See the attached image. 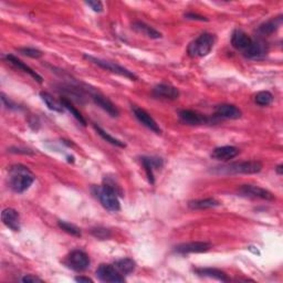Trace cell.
Masks as SVG:
<instances>
[{"label": "cell", "mask_w": 283, "mask_h": 283, "mask_svg": "<svg viewBox=\"0 0 283 283\" xmlns=\"http://www.w3.org/2000/svg\"><path fill=\"white\" fill-rule=\"evenodd\" d=\"M35 175L23 165H14L9 169V186L14 192L21 194L34 184Z\"/></svg>", "instance_id": "1"}, {"label": "cell", "mask_w": 283, "mask_h": 283, "mask_svg": "<svg viewBox=\"0 0 283 283\" xmlns=\"http://www.w3.org/2000/svg\"><path fill=\"white\" fill-rule=\"evenodd\" d=\"M93 193L106 210L116 212L121 209V204L117 197L118 191L113 185L105 184L99 187L97 186L93 188Z\"/></svg>", "instance_id": "2"}, {"label": "cell", "mask_w": 283, "mask_h": 283, "mask_svg": "<svg viewBox=\"0 0 283 283\" xmlns=\"http://www.w3.org/2000/svg\"><path fill=\"white\" fill-rule=\"evenodd\" d=\"M262 164L258 161H247L240 163H232V164L217 167L213 169V173L222 175H234V174H257L261 172Z\"/></svg>", "instance_id": "3"}, {"label": "cell", "mask_w": 283, "mask_h": 283, "mask_svg": "<svg viewBox=\"0 0 283 283\" xmlns=\"http://www.w3.org/2000/svg\"><path fill=\"white\" fill-rule=\"evenodd\" d=\"M216 42V37L209 33L201 34L196 38L190 46H188V53L194 58H201L210 53Z\"/></svg>", "instance_id": "4"}, {"label": "cell", "mask_w": 283, "mask_h": 283, "mask_svg": "<svg viewBox=\"0 0 283 283\" xmlns=\"http://www.w3.org/2000/svg\"><path fill=\"white\" fill-rule=\"evenodd\" d=\"M84 58H85L86 60H89L90 62H92V64L97 65V66H99L100 68L104 69V70H106V71H110V72H112V73L118 74V75H121V77L128 78V79H130V80H133V81L137 80V75H135L132 71L128 70L127 68H124V67H122V66H118V65L114 64V62L105 61V60L96 58V56H92V55H89V54H84Z\"/></svg>", "instance_id": "5"}, {"label": "cell", "mask_w": 283, "mask_h": 283, "mask_svg": "<svg viewBox=\"0 0 283 283\" xmlns=\"http://www.w3.org/2000/svg\"><path fill=\"white\" fill-rule=\"evenodd\" d=\"M67 265L77 272H83L90 267V258L81 250H73L69 255Z\"/></svg>", "instance_id": "6"}, {"label": "cell", "mask_w": 283, "mask_h": 283, "mask_svg": "<svg viewBox=\"0 0 283 283\" xmlns=\"http://www.w3.org/2000/svg\"><path fill=\"white\" fill-rule=\"evenodd\" d=\"M238 194L242 197L255 198V199H263V200H273L275 199L274 195L269 191L261 188L259 186L254 185H243L238 190Z\"/></svg>", "instance_id": "7"}, {"label": "cell", "mask_w": 283, "mask_h": 283, "mask_svg": "<svg viewBox=\"0 0 283 283\" xmlns=\"http://www.w3.org/2000/svg\"><path fill=\"white\" fill-rule=\"evenodd\" d=\"M97 276L102 282H124L125 278L114 265H101L97 270Z\"/></svg>", "instance_id": "8"}, {"label": "cell", "mask_w": 283, "mask_h": 283, "mask_svg": "<svg viewBox=\"0 0 283 283\" xmlns=\"http://www.w3.org/2000/svg\"><path fill=\"white\" fill-rule=\"evenodd\" d=\"M242 53L248 59H253V60L262 59L265 58L268 53V45L261 39H256V40L253 39L251 45L244 50Z\"/></svg>", "instance_id": "9"}, {"label": "cell", "mask_w": 283, "mask_h": 283, "mask_svg": "<svg viewBox=\"0 0 283 283\" xmlns=\"http://www.w3.org/2000/svg\"><path fill=\"white\" fill-rule=\"evenodd\" d=\"M211 248V243L204 241H195V242H186L178 244L175 247V253L187 255V254H203L207 253Z\"/></svg>", "instance_id": "10"}, {"label": "cell", "mask_w": 283, "mask_h": 283, "mask_svg": "<svg viewBox=\"0 0 283 283\" xmlns=\"http://www.w3.org/2000/svg\"><path fill=\"white\" fill-rule=\"evenodd\" d=\"M132 110H133L135 117L138 119V121H140V123H142L144 125V127L147 128L150 131H153L154 133H156V134L162 133V130L160 128V125L157 124L155 119L152 116H150L145 110H143L141 108H137V106H133Z\"/></svg>", "instance_id": "11"}, {"label": "cell", "mask_w": 283, "mask_h": 283, "mask_svg": "<svg viewBox=\"0 0 283 283\" xmlns=\"http://www.w3.org/2000/svg\"><path fill=\"white\" fill-rule=\"evenodd\" d=\"M153 94H154L155 98L169 100V101L177 100L179 98L178 89H176L175 86H172L169 84H165V83L156 85L154 87V90H153Z\"/></svg>", "instance_id": "12"}, {"label": "cell", "mask_w": 283, "mask_h": 283, "mask_svg": "<svg viewBox=\"0 0 283 283\" xmlns=\"http://www.w3.org/2000/svg\"><path fill=\"white\" fill-rule=\"evenodd\" d=\"M2 220L5 226L14 231L20 230V216L17 210L7 208L2 212Z\"/></svg>", "instance_id": "13"}, {"label": "cell", "mask_w": 283, "mask_h": 283, "mask_svg": "<svg viewBox=\"0 0 283 283\" xmlns=\"http://www.w3.org/2000/svg\"><path fill=\"white\" fill-rule=\"evenodd\" d=\"M179 117L181 121L188 125H201L208 122V117L203 114H199L198 112L193 110H181L179 111Z\"/></svg>", "instance_id": "14"}, {"label": "cell", "mask_w": 283, "mask_h": 283, "mask_svg": "<svg viewBox=\"0 0 283 283\" xmlns=\"http://www.w3.org/2000/svg\"><path fill=\"white\" fill-rule=\"evenodd\" d=\"M4 58L7 60L10 65H12L14 67H16L17 69H19V70H21L23 71L24 73H28L31 78L35 79L38 83H42L43 82V79L41 75L38 74L36 71H34L33 69H31L30 67H28L27 65H24L22 61L19 60L18 58H16L15 55H12V54H6Z\"/></svg>", "instance_id": "15"}, {"label": "cell", "mask_w": 283, "mask_h": 283, "mask_svg": "<svg viewBox=\"0 0 283 283\" xmlns=\"http://www.w3.org/2000/svg\"><path fill=\"white\" fill-rule=\"evenodd\" d=\"M92 99L94 101V103H96L98 106H100L101 109L105 111L112 117H117L119 115V112H118L116 106L113 104L108 98L103 97L102 94H99V93L93 94Z\"/></svg>", "instance_id": "16"}, {"label": "cell", "mask_w": 283, "mask_h": 283, "mask_svg": "<svg viewBox=\"0 0 283 283\" xmlns=\"http://www.w3.org/2000/svg\"><path fill=\"white\" fill-rule=\"evenodd\" d=\"M253 42V39L242 30H236L231 37V45L239 51L243 52Z\"/></svg>", "instance_id": "17"}, {"label": "cell", "mask_w": 283, "mask_h": 283, "mask_svg": "<svg viewBox=\"0 0 283 283\" xmlns=\"http://www.w3.org/2000/svg\"><path fill=\"white\" fill-rule=\"evenodd\" d=\"M239 152H240V150L235 146H222V147H217L212 150L211 157L217 161L227 162V161L235 159V157L239 154Z\"/></svg>", "instance_id": "18"}, {"label": "cell", "mask_w": 283, "mask_h": 283, "mask_svg": "<svg viewBox=\"0 0 283 283\" xmlns=\"http://www.w3.org/2000/svg\"><path fill=\"white\" fill-rule=\"evenodd\" d=\"M216 115L222 118L238 119L241 117L242 113L237 106L232 104H220L216 108Z\"/></svg>", "instance_id": "19"}, {"label": "cell", "mask_w": 283, "mask_h": 283, "mask_svg": "<svg viewBox=\"0 0 283 283\" xmlns=\"http://www.w3.org/2000/svg\"><path fill=\"white\" fill-rule=\"evenodd\" d=\"M141 162L144 166V169H145L149 183L154 184V169L161 168L163 166V161L161 159H157V157H142Z\"/></svg>", "instance_id": "20"}, {"label": "cell", "mask_w": 283, "mask_h": 283, "mask_svg": "<svg viewBox=\"0 0 283 283\" xmlns=\"http://www.w3.org/2000/svg\"><path fill=\"white\" fill-rule=\"evenodd\" d=\"M282 22H283L282 16L270 19V20H268L267 22L262 23L261 26H259V28H258V33L262 36L272 35L282 26Z\"/></svg>", "instance_id": "21"}, {"label": "cell", "mask_w": 283, "mask_h": 283, "mask_svg": "<svg viewBox=\"0 0 283 283\" xmlns=\"http://www.w3.org/2000/svg\"><path fill=\"white\" fill-rule=\"evenodd\" d=\"M195 272H196L200 276H207V278H212V279H216L218 281H223V282L229 281V278L227 276V274H226L224 271H222V270H218V269L197 268V269H195Z\"/></svg>", "instance_id": "22"}, {"label": "cell", "mask_w": 283, "mask_h": 283, "mask_svg": "<svg viewBox=\"0 0 283 283\" xmlns=\"http://www.w3.org/2000/svg\"><path fill=\"white\" fill-rule=\"evenodd\" d=\"M132 28H133L136 33L146 36V37L150 38V39H160V38H162L161 33L155 30L153 27H150V26H148V24L141 22V21L134 22L133 24H132Z\"/></svg>", "instance_id": "23"}, {"label": "cell", "mask_w": 283, "mask_h": 283, "mask_svg": "<svg viewBox=\"0 0 283 283\" xmlns=\"http://www.w3.org/2000/svg\"><path fill=\"white\" fill-rule=\"evenodd\" d=\"M191 209L195 210H203V209H209V208H215V207L220 206V203L218 200L213 198H206V199H198V200H193L190 201Z\"/></svg>", "instance_id": "24"}, {"label": "cell", "mask_w": 283, "mask_h": 283, "mask_svg": "<svg viewBox=\"0 0 283 283\" xmlns=\"http://www.w3.org/2000/svg\"><path fill=\"white\" fill-rule=\"evenodd\" d=\"M114 267L122 274H130L135 270L136 263L134 260L130 259V258H124V259H119V260L115 261Z\"/></svg>", "instance_id": "25"}, {"label": "cell", "mask_w": 283, "mask_h": 283, "mask_svg": "<svg viewBox=\"0 0 283 283\" xmlns=\"http://www.w3.org/2000/svg\"><path fill=\"white\" fill-rule=\"evenodd\" d=\"M40 97L42 99L43 102L46 103V105L48 106L49 110L58 112V113H62L65 111L64 105L61 104V102H58L51 94H49L48 92H40Z\"/></svg>", "instance_id": "26"}, {"label": "cell", "mask_w": 283, "mask_h": 283, "mask_svg": "<svg viewBox=\"0 0 283 283\" xmlns=\"http://www.w3.org/2000/svg\"><path fill=\"white\" fill-rule=\"evenodd\" d=\"M93 127H94V129H96V131L98 132V134H99L101 137H102L104 141H106L108 143L112 144V145L117 146V147H125V146H127L123 142H121L119 140H117V138H115V137L111 136V135L108 133V132L104 131L102 128L98 127L97 124H94Z\"/></svg>", "instance_id": "27"}, {"label": "cell", "mask_w": 283, "mask_h": 283, "mask_svg": "<svg viewBox=\"0 0 283 283\" xmlns=\"http://www.w3.org/2000/svg\"><path fill=\"white\" fill-rule=\"evenodd\" d=\"M60 102H61V104L64 105V108L65 109H67L69 112L71 113V114L78 119V121L83 125V127H85L86 125V121H85V118L82 116V114H81V113L74 108L73 106V104L70 102V101H69L68 99H66V98H61V100H60Z\"/></svg>", "instance_id": "28"}, {"label": "cell", "mask_w": 283, "mask_h": 283, "mask_svg": "<svg viewBox=\"0 0 283 283\" xmlns=\"http://www.w3.org/2000/svg\"><path fill=\"white\" fill-rule=\"evenodd\" d=\"M255 102L260 106L270 105L273 102L272 93H270L269 91H261L259 93H257L255 97Z\"/></svg>", "instance_id": "29"}, {"label": "cell", "mask_w": 283, "mask_h": 283, "mask_svg": "<svg viewBox=\"0 0 283 283\" xmlns=\"http://www.w3.org/2000/svg\"><path fill=\"white\" fill-rule=\"evenodd\" d=\"M58 226L69 235L74 236V237H81V230L77 227V226L71 225L67 222H62V220H59Z\"/></svg>", "instance_id": "30"}, {"label": "cell", "mask_w": 283, "mask_h": 283, "mask_svg": "<svg viewBox=\"0 0 283 283\" xmlns=\"http://www.w3.org/2000/svg\"><path fill=\"white\" fill-rule=\"evenodd\" d=\"M91 234L97 239H100V240H106V239L111 238V231L106 228H94L91 230Z\"/></svg>", "instance_id": "31"}, {"label": "cell", "mask_w": 283, "mask_h": 283, "mask_svg": "<svg viewBox=\"0 0 283 283\" xmlns=\"http://www.w3.org/2000/svg\"><path fill=\"white\" fill-rule=\"evenodd\" d=\"M18 51L21 54L27 55V56H29V58H33V59H39L43 54L40 50L35 49V48H21V49H19Z\"/></svg>", "instance_id": "32"}, {"label": "cell", "mask_w": 283, "mask_h": 283, "mask_svg": "<svg viewBox=\"0 0 283 283\" xmlns=\"http://www.w3.org/2000/svg\"><path fill=\"white\" fill-rule=\"evenodd\" d=\"M2 101H3V104L6 106V108L9 109V110H18L19 109L18 106H17V104H15L14 102H12V101L7 99V97H6L4 93L2 94Z\"/></svg>", "instance_id": "33"}, {"label": "cell", "mask_w": 283, "mask_h": 283, "mask_svg": "<svg viewBox=\"0 0 283 283\" xmlns=\"http://www.w3.org/2000/svg\"><path fill=\"white\" fill-rule=\"evenodd\" d=\"M85 4H86V6H89L93 11H96V12L103 11V5L101 2H86Z\"/></svg>", "instance_id": "34"}, {"label": "cell", "mask_w": 283, "mask_h": 283, "mask_svg": "<svg viewBox=\"0 0 283 283\" xmlns=\"http://www.w3.org/2000/svg\"><path fill=\"white\" fill-rule=\"evenodd\" d=\"M186 19H190V20H199V21H208V19L204 16H200L197 14H194V12H188L185 15Z\"/></svg>", "instance_id": "35"}, {"label": "cell", "mask_w": 283, "mask_h": 283, "mask_svg": "<svg viewBox=\"0 0 283 283\" xmlns=\"http://www.w3.org/2000/svg\"><path fill=\"white\" fill-rule=\"evenodd\" d=\"M22 282H27V283H30V282H42V280L40 278H38V276H35V275H31V274H28V275H24L23 278L21 279Z\"/></svg>", "instance_id": "36"}, {"label": "cell", "mask_w": 283, "mask_h": 283, "mask_svg": "<svg viewBox=\"0 0 283 283\" xmlns=\"http://www.w3.org/2000/svg\"><path fill=\"white\" fill-rule=\"evenodd\" d=\"M75 281L77 282H85V283H92L93 280L90 279V278H87V276H77L75 278Z\"/></svg>", "instance_id": "37"}, {"label": "cell", "mask_w": 283, "mask_h": 283, "mask_svg": "<svg viewBox=\"0 0 283 283\" xmlns=\"http://www.w3.org/2000/svg\"><path fill=\"white\" fill-rule=\"evenodd\" d=\"M275 171H276V174H278V175H282L283 174V165L282 164L279 165L278 167L275 168Z\"/></svg>", "instance_id": "38"}]
</instances>
